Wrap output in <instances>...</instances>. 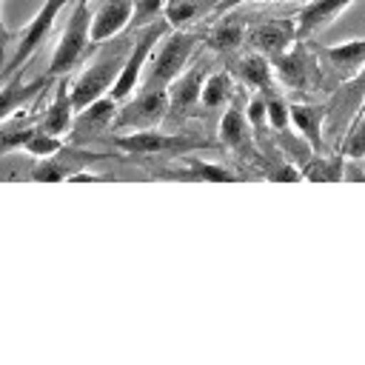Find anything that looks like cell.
I'll use <instances>...</instances> for the list:
<instances>
[{
  "label": "cell",
  "mask_w": 365,
  "mask_h": 365,
  "mask_svg": "<svg viewBox=\"0 0 365 365\" xmlns=\"http://www.w3.org/2000/svg\"><path fill=\"white\" fill-rule=\"evenodd\" d=\"M202 83H205V66H200V63L168 83V117L171 120H182V117L194 114L197 106H202L200 103Z\"/></svg>",
  "instance_id": "obj_10"
},
{
  "label": "cell",
  "mask_w": 365,
  "mask_h": 365,
  "mask_svg": "<svg viewBox=\"0 0 365 365\" xmlns=\"http://www.w3.org/2000/svg\"><path fill=\"white\" fill-rule=\"evenodd\" d=\"M117 108H120V106H117V100H114L111 94H106V97L88 103L86 108H80V111L74 114L71 128H68L71 145H83V143H88V140H97V134H103V131L114 123Z\"/></svg>",
  "instance_id": "obj_9"
},
{
  "label": "cell",
  "mask_w": 365,
  "mask_h": 365,
  "mask_svg": "<svg viewBox=\"0 0 365 365\" xmlns=\"http://www.w3.org/2000/svg\"><path fill=\"white\" fill-rule=\"evenodd\" d=\"M362 97H365V68H359L354 77H348L345 83H342V88H339V94L334 97V103L328 106V111H336V108H359V103H362Z\"/></svg>",
  "instance_id": "obj_26"
},
{
  "label": "cell",
  "mask_w": 365,
  "mask_h": 365,
  "mask_svg": "<svg viewBox=\"0 0 365 365\" xmlns=\"http://www.w3.org/2000/svg\"><path fill=\"white\" fill-rule=\"evenodd\" d=\"M165 31H171V26L165 23V17H163V20L157 17L154 23L143 26V31H140L137 40L131 43V51H128V57H125V63H123V68H120V74H117V80H114V86H111V91H108L117 103H123V100L131 97V91L137 88L140 74H143L148 57L154 54L157 43L165 37Z\"/></svg>",
  "instance_id": "obj_5"
},
{
  "label": "cell",
  "mask_w": 365,
  "mask_h": 365,
  "mask_svg": "<svg viewBox=\"0 0 365 365\" xmlns=\"http://www.w3.org/2000/svg\"><path fill=\"white\" fill-rule=\"evenodd\" d=\"M342 157L348 160H362L365 157V111H356L345 137H342V145H339Z\"/></svg>",
  "instance_id": "obj_27"
},
{
  "label": "cell",
  "mask_w": 365,
  "mask_h": 365,
  "mask_svg": "<svg viewBox=\"0 0 365 365\" xmlns=\"http://www.w3.org/2000/svg\"><path fill=\"white\" fill-rule=\"evenodd\" d=\"M71 0H46L43 6H40V11L31 17V23L20 31V40H17V46H14V54L6 60V66H3V80L9 77V74H14V71H23V66L34 57V51L43 46V40H46V34L51 31V26H54V20L60 17V11L68 6Z\"/></svg>",
  "instance_id": "obj_7"
},
{
  "label": "cell",
  "mask_w": 365,
  "mask_h": 365,
  "mask_svg": "<svg viewBox=\"0 0 365 365\" xmlns=\"http://www.w3.org/2000/svg\"><path fill=\"white\" fill-rule=\"evenodd\" d=\"M251 131H254V128H251V123H248V114L240 108V100L234 97V100L228 103V108L222 111V117H220V140H222L225 148L257 160L254 145H251Z\"/></svg>",
  "instance_id": "obj_14"
},
{
  "label": "cell",
  "mask_w": 365,
  "mask_h": 365,
  "mask_svg": "<svg viewBox=\"0 0 365 365\" xmlns=\"http://www.w3.org/2000/svg\"><path fill=\"white\" fill-rule=\"evenodd\" d=\"M134 0H103L91 14V43H106L131 26Z\"/></svg>",
  "instance_id": "obj_13"
},
{
  "label": "cell",
  "mask_w": 365,
  "mask_h": 365,
  "mask_svg": "<svg viewBox=\"0 0 365 365\" xmlns=\"http://www.w3.org/2000/svg\"><path fill=\"white\" fill-rule=\"evenodd\" d=\"M168 117V88H151L145 86L137 97L131 100H123V106L117 108V117H114V128H131V131H140V128H157L163 120Z\"/></svg>",
  "instance_id": "obj_6"
},
{
  "label": "cell",
  "mask_w": 365,
  "mask_h": 365,
  "mask_svg": "<svg viewBox=\"0 0 365 365\" xmlns=\"http://www.w3.org/2000/svg\"><path fill=\"white\" fill-rule=\"evenodd\" d=\"M271 63H274L277 77L285 86L297 88V91H314L322 83V77H319V48H311L302 40H297L285 54L274 57Z\"/></svg>",
  "instance_id": "obj_8"
},
{
  "label": "cell",
  "mask_w": 365,
  "mask_h": 365,
  "mask_svg": "<svg viewBox=\"0 0 365 365\" xmlns=\"http://www.w3.org/2000/svg\"><path fill=\"white\" fill-rule=\"evenodd\" d=\"M342 171H345V160L342 154L339 157H322V151L311 154L302 165H299V177L302 180H311V182H339L342 180Z\"/></svg>",
  "instance_id": "obj_23"
},
{
  "label": "cell",
  "mask_w": 365,
  "mask_h": 365,
  "mask_svg": "<svg viewBox=\"0 0 365 365\" xmlns=\"http://www.w3.org/2000/svg\"><path fill=\"white\" fill-rule=\"evenodd\" d=\"M91 43V9L88 3H74L71 14H68V23L54 46V54H51V63H48V74L51 77H63L68 74L80 57L86 54Z\"/></svg>",
  "instance_id": "obj_4"
},
{
  "label": "cell",
  "mask_w": 365,
  "mask_h": 365,
  "mask_svg": "<svg viewBox=\"0 0 365 365\" xmlns=\"http://www.w3.org/2000/svg\"><path fill=\"white\" fill-rule=\"evenodd\" d=\"M54 83V77L46 71L43 77H34V80H23V71H14L3 80L0 86V123L9 120L17 108H23L26 103H31L37 94H43L48 86Z\"/></svg>",
  "instance_id": "obj_11"
},
{
  "label": "cell",
  "mask_w": 365,
  "mask_h": 365,
  "mask_svg": "<svg viewBox=\"0 0 365 365\" xmlns=\"http://www.w3.org/2000/svg\"><path fill=\"white\" fill-rule=\"evenodd\" d=\"M74 3H88V0H71V6H74Z\"/></svg>",
  "instance_id": "obj_36"
},
{
  "label": "cell",
  "mask_w": 365,
  "mask_h": 365,
  "mask_svg": "<svg viewBox=\"0 0 365 365\" xmlns=\"http://www.w3.org/2000/svg\"><path fill=\"white\" fill-rule=\"evenodd\" d=\"M356 111H365V97H362V103H359V108Z\"/></svg>",
  "instance_id": "obj_35"
},
{
  "label": "cell",
  "mask_w": 365,
  "mask_h": 365,
  "mask_svg": "<svg viewBox=\"0 0 365 365\" xmlns=\"http://www.w3.org/2000/svg\"><path fill=\"white\" fill-rule=\"evenodd\" d=\"M240 3H271V0H220L214 11H217V14H225V11H231L234 6H240Z\"/></svg>",
  "instance_id": "obj_33"
},
{
  "label": "cell",
  "mask_w": 365,
  "mask_h": 365,
  "mask_svg": "<svg viewBox=\"0 0 365 365\" xmlns=\"http://www.w3.org/2000/svg\"><path fill=\"white\" fill-rule=\"evenodd\" d=\"M157 177H168V180H202V182H234L237 180V171H231L228 165H217V163L185 157V165H180V168H163V171H157Z\"/></svg>",
  "instance_id": "obj_19"
},
{
  "label": "cell",
  "mask_w": 365,
  "mask_h": 365,
  "mask_svg": "<svg viewBox=\"0 0 365 365\" xmlns=\"http://www.w3.org/2000/svg\"><path fill=\"white\" fill-rule=\"evenodd\" d=\"M74 114H77V108L71 103V86H68V77L63 74L54 83V97H51V103L46 106V111L40 117V128L60 137V134H66L71 128Z\"/></svg>",
  "instance_id": "obj_15"
},
{
  "label": "cell",
  "mask_w": 365,
  "mask_h": 365,
  "mask_svg": "<svg viewBox=\"0 0 365 365\" xmlns=\"http://www.w3.org/2000/svg\"><path fill=\"white\" fill-rule=\"evenodd\" d=\"M114 145L125 154H140V157H148V154H160V157H185L191 151H200V148H217L214 140L208 137H200V134H165L160 128H140V131H131V134H123V137H111Z\"/></svg>",
  "instance_id": "obj_2"
},
{
  "label": "cell",
  "mask_w": 365,
  "mask_h": 365,
  "mask_svg": "<svg viewBox=\"0 0 365 365\" xmlns=\"http://www.w3.org/2000/svg\"><path fill=\"white\" fill-rule=\"evenodd\" d=\"M26 154H31V157H57V154H63L66 151V143L57 137V134H48V131H37L29 143H26V148H23Z\"/></svg>",
  "instance_id": "obj_29"
},
{
  "label": "cell",
  "mask_w": 365,
  "mask_h": 365,
  "mask_svg": "<svg viewBox=\"0 0 365 365\" xmlns=\"http://www.w3.org/2000/svg\"><path fill=\"white\" fill-rule=\"evenodd\" d=\"M245 37H248V29L242 26V20H240L237 14H228V17L217 20V23L208 29V34H205L202 40H205V46H208L211 51L231 54V51H237V48L245 43Z\"/></svg>",
  "instance_id": "obj_21"
},
{
  "label": "cell",
  "mask_w": 365,
  "mask_h": 365,
  "mask_svg": "<svg viewBox=\"0 0 365 365\" xmlns=\"http://www.w3.org/2000/svg\"><path fill=\"white\" fill-rule=\"evenodd\" d=\"M220 0H165V9H163V17L171 29H185L188 23L205 17L208 11L217 9Z\"/></svg>",
  "instance_id": "obj_22"
},
{
  "label": "cell",
  "mask_w": 365,
  "mask_h": 365,
  "mask_svg": "<svg viewBox=\"0 0 365 365\" xmlns=\"http://www.w3.org/2000/svg\"><path fill=\"white\" fill-rule=\"evenodd\" d=\"M245 114H248V123H251V128H254V131H259V128L268 123V111H265V94H262V91H257V97L248 103Z\"/></svg>",
  "instance_id": "obj_32"
},
{
  "label": "cell",
  "mask_w": 365,
  "mask_h": 365,
  "mask_svg": "<svg viewBox=\"0 0 365 365\" xmlns=\"http://www.w3.org/2000/svg\"><path fill=\"white\" fill-rule=\"evenodd\" d=\"M231 74L251 91H268L274 83V63L262 51H248L231 63Z\"/></svg>",
  "instance_id": "obj_17"
},
{
  "label": "cell",
  "mask_w": 365,
  "mask_h": 365,
  "mask_svg": "<svg viewBox=\"0 0 365 365\" xmlns=\"http://www.w3.org/2000/svg\"><path fill=\"white\" fill-rule=\"evenodd\" d=\"M71 174L74 171L68 165H63L60 160H54V157H40L29 171V177L37 180V182H60V180H68Z\"/></svg>",
  "instance_id": "obj_28"
},
{
  "label": "cell",
  "mask_w": 365,
  "mask_h": 365,
  "mask_svg": "<svg viewBox=\"0 0 365 365\" xmlns=\"http://www.w3.org/2000/svg\"><path fill=\"white\" fill-rule=\"evenodd\" d=\"M354 0H308L299 11H297V37L305 40L308 34L325 29L328 23H334Z\"/></svg>",
  "instance_id": "obj_16"
},
{
  "label": "cell",
  "mask_w": 365,
  "mask_h": 365,
  "mask_svg": "<svg viewBox=\"0 0 365 365\" xmlns=\"http://www.w3.org/2000/svg\"><path fill=\"white\" fill-rule=\"evenodd\" d=\"M131 43L134 40H114L111 37V43L74 77V83H71V103H74L77 111L111 91V86H114V80H117V74H120V68H123V63H125V57L131 51Z\"/></svg>",
  "instance_id": "obj_1"
},
{
  "label": "cell",
  "mask_w": 365,
  "mask_h": 365,
  "mask_svg": "<svg viewBox=\"0 0 365 365\" xmlns=\"http://www.w3.org/2000/svg\"><path fill=\"white\" fill-rule=\"evenodd\" d=\"M200 40H202L200 34L185 31V29L165 31V37L157 43V51L151 54V71H148L145 86H151V88H168V83L182 74V68H185L188 57L197 51V43Z\"/></svg>",
  "instance_id": "obj_3"
},
{
  "label": "cell",
  "mask_w": 365,
  "mask_h": 365,
  "mask_svg": "<svg viewBox=\"0 0 365 365\" xmlns=\"http://www.w3.org/2000/svg\"><path fill=\"white\" fill-rule=\"evenodd\" d=\"M262 94H265L268 125H271L274 131H288V125H291V111H288V103H285L279 94H274L271 88H268V91H262Z\"/></svg>",
  "instance_id": "obj_30"
},
{
  "label": "cell",
  "mask_w": 365,
  "mask_h": 365,
  "mask_svg": "<svg viewBox=\"0 0 365 365\" xmlns=\"http://www.w3.org/2000/svg\"><path fill=\"white\" fill-rule=\"evenodd\" d=\"M319 54L331 63V68H336L342 74V80H348L365 66V37L336 43V46H325V48H319Z\"/></svg>",
  "instance_id": "obj_20"
},
{
  "label": "cell",
  "mask_w": 365,
  "mask_h": 365,
  "mask_svg": "<svg viewBox=\"0 0 365 365\" xmlns=\"http://www.w3.org/2000/svg\"><path fill=\"white\" fill-rule=\"evenodd\" d=\"M248 40L257 51H262L265 57H279L285 54L299 37H297V20H265L257 29L248 31Z\"/></svg>",
  "instance_id": "obj_12"
},
{
  "label": "cell",
  "mask_w": 365,
  "mask_h": 365,
  "mask_svg": "<svg viewBox=\"0 0 365 365\" xmlns=\"http://www.w3.org/2000/svg\"><path fill=\"white\" fill-rule=\"evenodd\" d=\"M165 9V0H134V14H131V26L143 29L148 23H154Z\"/></svg>",
  "instance_id": "obj_31"
},
{
  "label": "cell",
  "mask_w": 365,
  "mask_h": 365,
  "mask_svg": "<svg viewBox=\"0 0 365 365\" xmlns=\"http://www.w3.org/2000/svg\"><path fill=\"white\" fill-rule=\"evenodd\" d=\"M40 131V123H23V120H11V123H3L0 125V154H9V151H23L26 143Z\"/></svg>",
  "instance_id": "obj_25"
},
{
  "label": "cell",
  "mask_w": 365,
  "mask_h": 365,
  "mask_svg": "<svg viewBox=\"0 0 365 365\" xmlns=\"http://www.w3.org/2000/svg\"><path fill=\"white\" fill-rule=\"evenodd\" d=\"M11 40H14V31L0 23V63H6V46H9Z\"/></svg>",
  "instance_id": "obj_34"
},
{
  "label": "cell",
  "mask_w": 365,
  "mask_h": 365,
  "mask_svg": "<svg viewBox=\"0 0 365 365\" xmlns=\"http://www.w3.org/2000/svg\"><path fill=\"white\" fill-rule=\"evenodd\" d=\"M234 97L237 94H234V77H231V71H214V74L205 77L202 94H200V103L205 108H222Z\"/></svg>",
  "instance_id": "obj_24"
},
{
  "label": "cell",
  "mask_w": 365,
  "mask_h": 365,
  "mask_svg": "<svg viewBox=\"0 0 365 365\" xmlns=\"http://www.w3.org/2000/svg\"><path fill=\"white\" fill-rule=\"evenodd\" d=\"M291 111V125L299 131L302 140L314 151H322V123L328 114V106H314V103H288Z\"/></svg>",
  "instance_id": "obj_18"
}]
</instances>
